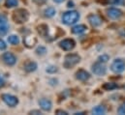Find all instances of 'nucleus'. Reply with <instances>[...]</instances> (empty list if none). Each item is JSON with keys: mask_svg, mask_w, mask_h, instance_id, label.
Here are the masks:
<instances>
[{"mask_svg": "<svg viewBox=\"0 0 125 115\" xmlns=\"http://www.w3.org/2000/svg\"><path fill=\"white\" fill-rule=\"evenodd\" d=\"M81 61V56L78 53H69L64 58L63 66L66 69H71Z\"/></svg>", "mask_w": 125, "mask_h": 115, "instance_id": "7ed1b4c3", "label": "nucleus"}, {"mask_svg": "<svg viewBox=\"0 0 125 115\" xmlns=\"http://www.w3.org/2000/svg\"><path fill=\"white\" fill-rule=\"evenodd\" d=\"M117 88H118V85L116 83H114V82H106L103 85V89H105L107 91H112V90H115Z\"/></svg>", "mask_w": 125, "mask_h": 115, "instance_id": "aec40b11", "label": "nucleus"}, {"mask_svg": "<svg viewBox=\"0 0 125 115\" xmlns=\"http://www.w3.org/2000/svg\"><path fill=\"white\" fill-rule=\"evenodd\" d=\"M5 83H6V82H5V79L0 76V88L5 86Z\"/></svg>", "mask_w": 125, "mask_h": 115, "instance_id": "c85d7f7f", "label": "nucleus"}, {"mask_svg": "<svg viewBox=\"0 0 125 115\" xmlns=\"http://www.w3.org/2000/svg\"><path fill=\"white\" fill-rule=\"evenodd\" d=\"M1 59L3 61V63L7 66H14L16 63H17V57L15 56V54H13L12 52L10 51H7V52H4L1 56Z\"/></svg>", "mask_w": 125, "mask_h": 115, "instance_id": "6e6552de", "label": "nucleus"}, {"mask_svg": "<svg viewBox=\"0 0 125 115\" xmlns=\"http://www.w3.org/2000/svg\"><path fill=\"white\" fill-rule=\"evenodd\" d=\"M32 1H33L36 5H39V6H40V5H44V4H46L48 0H32Z\"/></svg>", "mask_w": 125, "mask_h": 115, "instance_id": "bb28decb", "label": "nucleus"}, {"mask_svg": "<svg viewBox=\"0 0 125 115\" xmlns=\"http://www.w3.org/2000/svg\"><path fill=\"white\" fill-rule=\"evenodd\" d=\"M28 19H29V13L25 9H18L13 14V20L18 24L26 22Z\"/></svg>", "mask_w": 125, "mask_h": 115, "instance_id": "f03ea898", "label": "nucleus"}, {"mask_svg": "<svg viewBox=\"0 0 125 115\" xmlns=\"http://www.w3.org/2000/svg\"><path fill=\"white\" fill-rule=\"evenodd\" d=\"M109 60H110V56L108 54H102V55H100L98 57V61L101 62V63H104V64L107 63Z\"/></svg>", "mask_w": 125, "mask_h": 115, "instance_id": "393cba45", "label": "nucleus"}, {"mask_svg": "<svg viewBox=\"0 0 125 115\" xmlns=\"http://www.w3.org/2000/svg\"><path fill=\"white\" fill-rule=\"evenodd\" d=\"M75 76H76V78H77L78 80H81V81H86V80H88V79L90 78V74H89L87 71L83 70V69L79 70V71L76 73Z\"/></svg>", "mask_w": 125, "mask_h": 115, "instance_id": "f8f14e48", "label": "nucleus"}, {"mask_svg": "<svg viewBox=\"0 0 125 115\" xmlns=\"http://www.w3.org/2000/svg\"><path fill=\"white\" fill-rule=\"evenodd\" d=\"M10 28L9 25V21H8V18L3 15L0 14V36H4L8 33Z\"/></svg>", "mask_w": 125, "mask_h": 115, "instance_id": "1a4fd4ad", "label": "nucleus"}, {"mask_svg": "<svg viewBox=\"0 0 125 115\" xmlns=\"http://www.w3.org/2000/svg\"><path fill=\"white\" fill-rule=\"evenodd\" d=\"M29 113L30 114H42V112L40 110H31Z\"/></svg>", "mask_w": 125, "mask_h": 115, "instance_id": "7c9ffc66", "label": "nucleus"}, {"mask_svg": "<svg viewBox=\"0 0 125 115\" xmlns=\"http://www.w3.org/2000/svg\"><path fill=\"white\" fill-rule=\"evenodd\" d=\"M108 17L112 19H119L122 16H123V11L118 9V8H108L106 11Z\"/></svg>", "mask_w": 125, "mask_h": 115, "instance_id": "9d476101", "label": "nucleus"}, {"mask_svg": "<svg viewBox=\"0 0 125 115\" xmlns=\"http://www.w3.org/2000/svg\"><path fill=\"white\" fill-rule=\"evenodd\" d=\"M91 71H92V73H93L94 75L99 76V77H102V76L106 75V73H107V67L105 66L104 63H101V62L97 61L96 63L92 64Z\"/></svg>", "mask_w": 125, "mask_h": 115, "instance_id": "423d86ee", "label": "nucleus"}, {"mask_svg": "<svg viewBox=\"0 0 125 115\" xmlns=\"http://www.w3.org/2000/svg\"><path fill=\"white\" fill-rule=\"evenodd\" d=\"M68 7H69V8L74 7V3H73V2H69V3H68Z\"/></svg>", "mask_w": 125, "mask_h": 115, "instance_id": "473e14b6", "label": "nucleus"}, {"mask_svg": "<svg viewBox=\"0 0 125 115\" xmlns=\"http://www.w3.org/2000/svg\"><path fill=\"white\" fill-rule=\"evenodd\" d=\"M57 71H58V68L56 66H53V65H51V66L47 67V69H46V72L48 74H55Z\"/></svg>", "mask_w": 125, "mask_h": 115, "instance_id": "b1692460", "label": "nucleus"}, {"mask_svg": "<svg viewBox=\"0 0 125 115\" xmlns=\"http://www.w3.org/2000/svg\"><path fill=\"white\" fill-rule=\"evenodd\" d=\"M111 71L115 74H121L125 71V61L123 59H115L111 64Z\"/></svg>", "mask_w": 125, "mask_h": 115, "instance_id": "20e7f679", "label": "nucleus"}, {"mask_svg": "<svg viewBox=\"0 0 125 115\" xmlns=\"http://www.w3.org/2000/svg\"><path fill=\"white\" fill-rule=\"evenodd\" d=\"M55 112H56V114H64V115L68 114L66 111H64V110H61V109H58V110H56Z\"/></svg>", "mask_w": 125, "mask_h": 115, "instance_id": "c756f323", "label": "nucleus"}, {"mask_svg": "<svg viewBox=\"0 0 125 115\" xmlns=\"http://www.w3.org/2000/svg\"><path fill=\"white\" fill-rule=\"evenodd\" d=\"M88 21H89V23L93 26V27H99L101 24H102V22H103V20H102V19L98 16V15H94V14H91V15H89L88 16Z\"/></svg>", "mask_w": 125, "mask_h": 115, "instance_id": "ddd939ff", "label": "nucleus"}, {"mask_svg": "<svg viewBox=\"0 0 125 115\" xmlns=\"http://www.w3.org/2000/svg\"><path fill=\"white\" fill-rule=\"evenodd\" d=\"M38 104H39L41 109L44 110V111H51L52 108V103L49 99L42 98L38 101Z\"/></svg>", "mask_w": 125, "mask_h": 115, "instance_id": "9b49d317", "label": "nucleus"}, {"mask_svg": "<svg viewBox=\"0 0 125 115\" xmlns=\"http://www.w3.org/2000/svg\"><path fill=\"white\" fill-rule=\"evenodd\" d=\"M92 113L96 115H101L106 113V108L103 105H97L92 108Z\"/></svg>", "mask_w": 125, "mask_h": 115, "instance_id": "a211bd4d", "label": "nucleus"}, {"mask_svg": "<svg viewBox=\"0 0 125 115\" xmlns=\"http://www.w3.org/2000/svg\"><path fill=\"white\" fill-rule=\"evenodd\" d=\"M105 2L110 5H122L125 3L124 0H106Z\"/></svg>", "mask_w": 125, "mask_h": 115, "instance_id": "5701e85b", "label": "nucleus"}, {"mask_svg": "<svg viewBox=\"0 0 125 115\" xmlns=\"http://www.w3.org/2000/svg\"><path fill=\"white\" fill-rule=\"evenodd\" d=\"M65 0H53V2H55V3H57V4H59V3H62L64 2Z\"/></svg>", "mask_w": 125, "mask_h": 115, "instance_id": "2f4dec72", "label": "nucleus"}, {"mask_svg": "<svg viewBox=\"0 0 125 115\" xmlns=\"http://www.w3.org/2000/svg\"><path fill=\"white\" fill-rule=\"evenodd\" d=\"M19 5V0H6L5 6L7 8H15Z\"/></svg>", "mask_w": 125, "mask_h": 115, "instance_id": "4be33fe9", "label": "nucleus"}, {"mask_svg": "<svg viewBox=\"0 0 125 115\" xmlns=\"http://www.w3.org/2000/svg\"><path fill=\"white\" fill-rule=\"evenodd\" d=\"M59 48L65 50V51H71L72 49H74V48L76 47V42L73 39H64L62 41H60L58 43Z\"/></svg>", "mask_w": 125, "mask_h": 115, "instance_id": "0eeeda50", "label": "nucleus"}, {"mask_svg": "<svg viewBox=\"0 0 125 115\" xmlns=\"http://www.w3.org/2000/svg\"><path fill=\"white\" fill-rule=\"evenodd\" d=\"M38 31L39 33L43 36V37H46L48 34H49V27L46 25V24H42L38 27Z\"/></svg>", "mask_w": 125, "mask_h": 115, "instance_id": "412c9836", "label": "nucleus"}, {"mask_svg": "<svg viewBox=\"0 0 125 115\" xmlns=\"http://www.w3.org/2000/svg\"><path fill=\"white\" fill-rule=\"evenodd\" d=\"M86 25H84V24H77V25H75L73 28H72V33L73 34H77V35H79V34H83V32H85L86 31Z\"/></svg>", "mask_w": 125, "mask_h": 115, "instance_id": "2eb2a0df", "label": "nucleus"}, {"mask_svg": "<svg viewBox=\"0 0 125 115\" xmlns=\"http://www.w3.org/2000/svg\"><path fill=\"white\" fill-rule=\"evenodd\" d=\"M7 48V45H6V43L0 38V50H5Z\"/></svg>", "mask_w": 125, "mask_h": 115, "instance_id": "a878e982", "label": "nucleus"}, {"mask_svg": "<svg viewBox=\"0 0 125 115\" xmlns=\"http://www.w3.org/2000/svg\"><path fill=\"white\" fill-rule=\"evenodd\" d=\"M35 52H36V54H37L38 56H44V55L47 54L48 49H47L46 47H44V46H40V47H38V48H36Z\"/></svg>", "mask_w": 125, "mask_h": 115, "instance_id": "6ab92c4d", "label": "nucleus"}, {"mask_svg": "<svg viewBox=\"0 0 125 115\" xmlns=\"http://www.w3.org/2000/svg\"><path fill=\"white\" fill-rule=\"evenodd\" d=\"M56 15V10H55V8L54 7H48V8H46L45 9V11H44V16L46 17V18H48V19H52V18H53L54 16Z\"/></svg>", "mask_w": 125, "mask_h": 115, "instance_id": "dca6fc26", "label": "nucleus"}, {"mask_svg": "<svg viewBox=\"0 0 125 115\" xmlns=\"http://www.w3.org/2000/svg\"><path fill=\"white\" fill-rule=\"evenodd\" d=\"M117 111H118V113H119V114H125V104L124 105H122L118 108V110H117Z\"/></svg>", "mask_w": 125, "mask_h": 115, "instance_id": "cd10ccee", "label": "nucleus"}, {"mask_svg": "<svg viewBox=\"0 0 125 115\" xmlns=\"http://www.w3.org/2000/svg\"><path fill=\"white\" fill-rule=\"evenodd\" d=\"M1 98H2V101L6 104V105H8L10 107H15L19 104V99L16 96H14V95H11V94H2L1 95Z\"/></svg>", "mask_w": 125, "mask_h": 115, "instance_id": "39448f33", "label": "nucleus"}, {"mask_svg": "<svg viewBox=\"0 0 125 115\" xmlns=\"http://www.w3.org/2000/svg\"><path fill=\"white\" fill-rule=\"evenodd\" d=\"M81 18V15L79 12L77 11H67L65 13H63L61 19L62 22L65 25H73L75 23H77L79 21Z\"/></svg>", "mask_w": 125, "mask_h": 115, "instance_id": "f257e3e1", "label": "nucleus"}, {"mask_svg": "<svg viewBox=\"0 0 125 115\" xmlns=\"http://www.w3.org/2000/svg\"><path fill=\"white\" fill-rule=\"evenodd\" d=\"M37 68H38V65L34 61H27L23 65V69L26 73H33L37 70Z\"/></svg>", "mask_w": 125, "mask_h": 115, "instance_id": "4468645a", "label": "nucleus"}, {"mask_svg": "<svg viewBox=\"0 0 125 115\" xmlns=\"http://www.w3.org/2000/svg\"><path fill=\"white\" fill-rule=\"evenodd\" d=\"M0 2H1V0H0Z\"/></svg>", "mask_w": 125, "mask_h": 115, "instance_id": "72a5a7b5", "label": "nucleus"}, {"mask_svg": "<svg viewBox=\"0 0 125 115\" xmlns=\"http://www.w3.org/2000/svg\"><path fill=\"white\" fill-rule=\"evenodd\" d=\"M7 41H8V43H9L10 45H13V46H17V45H19L20 42H21L20 38H19L17 35H10V36L7 38Z\"/></svg>", "mask_w": 125, "mask_h": 115, "instance_id": "f3484780", "label": "nucleus"}]
</instances>
